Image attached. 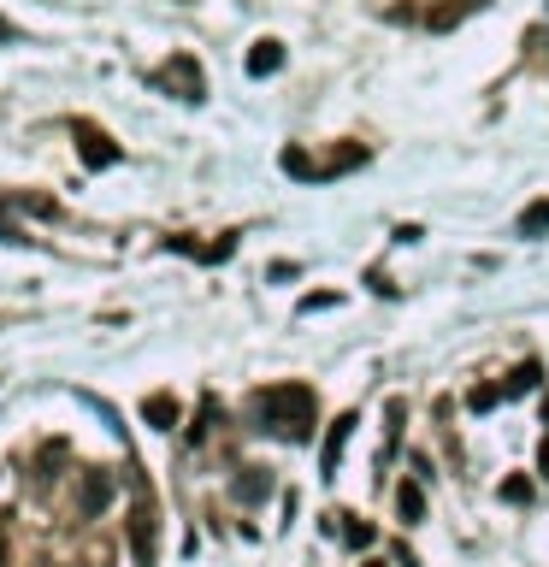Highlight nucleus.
Masks as SVG:
<instances>
[{"label":"nucleus","instance_id":"obj_1","mask_svg":"<svg viewBox=\"0 0 549 567\" xmlns=\"http://www.w3.org/2000/svg\"><path fill=\"white\" fill-rule=\"evenodd\" d=\"M254 414H260V432H278L290 443L313 438V420H319V396L307 384H266L254 396Z\"/></svg>","mask_w":549,"mask_h":567},{"label":"nucleus","instance_id":"obj_2","mask_svg":"<svg viewBox=\"0 0 549 567\" xmlns=\"http://www.w3.org/2000/svg\"><path fill=\"white\" fill-rule=\"evenodd\" d=\"M355 166H366V148H361V142H343L331 160H307L302 148H284V172H290V178H313V184L343 178V172H355Z\"/></svg>","mask_w":549,"mask_h":567},{"label":"nucleus","instance_id":"obj_3","mask_svg":"<svg viewBox=\"0 0 549 567\" xmlns=\"http://www.w3.org/2000/svg\"><path fill=\"white\" fill-rule=\"evenodd\" d=\"M130 556H136V567H154V556H160V514H154V497L142 479H136V508H130Z\"/></svg>","mask_w":549,"mask_h":567},{"label":"nucleus","instance_id":"obj_4","mask_svg":"<svg viewBox=\"0 0 549 567\" xmlns=\"http://www.w3.org/2000/svg\"><path fill=\"white\" fill-rule=\"evenodd\" d=\"M71 142H77V154H83V166H89V172H107V166H119V160H124V148L95 125V119H77V125H71Z\"/></svg>","mask_w":549,"mask_h":567},{"label":"nucleus","instance_id":"obj_5","mask_svg":"<svg viewBox=\"0 0 549 567\" xmlns=\"http://www.w3.org/2000/svg\"><path fill=\"white\" fill-rule=\"evenodd\" d=\"M154 83L160 89H172L178 101H207V83H201V65L189 60V54H172V60L154 71Z\"/></svg>","mask_w":549,"mask_h":567},{"label":"nucleus","instance_id":"obj_6","mask_svg":"<svg viewBox=\"0 0 549 567\" xmlns=\"http://www.w3.org/2000/svg\"><path fill=\"white\" fill-rule=\"evenodd\" d=\"M355 426H361L355 414H337V420H331V432H325V443H319V479H337V467H343V443H349Z\"/></svg>","mask_w":549,"mask_h":567},{"label":"nucleus","instance_id":"obj_7","mask_svg":"<svg viewBox=\"0 0 549 567\" xmlns=\"http://www.w3.org/2000/svg\"><path fill=\"white\" fill-rule=\"evenodd\" d=\"M107 503H113V473H89V479H83V491H77V514H83V520H95Z\"/></svg>","mask_w":549,"mask_h":567},{"label":"nucleus","instance_id":"obj_8","mask_svg":"<svg viewBox=\"0 0 549 567\" xmlns=\"http://www.w3.org/2000/svg\"><path fill=\"white\" fill-rule=\"evenodd\" d=\"M231 497H237V503H266V497H272V473H260V467H243V473L231 479Z\"/></svg>","mask_w":549,"mask_h":567},{"label":"nucleus","instance_id":"obj_9","mask_svg":"<svg viewBox=\"0 0 549 567\" xmlns=\"http://www.w3.org/2000/svg\"><path fill=\"white\" fill-rule=\"evenodd\" d=\"M479 6H485V0H443V6H431L426 12V24L431 30H455V24H461L467 12H479Z\"/></svg>","mask_w":549,"mask_h":567},{"label":"nucleus","instance_id":"obj_10","mask_svg":"<svg viewBox=\"0 0 549 567\" xmlns=\"http://www.w3.org/2000/svg\"><path fill=\"white\" fill-rule=\"evenodd\" d=\"M142 420H148V426H160V432H172V426H178V402H172L166 390H154V396L142 402Z\"/></svg>","mask_w":549,"mask_h":567},{"label":"nucleus","instance_id":"obj_11","mask_svg":"<svg viewBox=\"0 0 549 567\" xmlns=\"http://www.w3.org/2000/svg\"><path fill=\"white\" fill-rule=\"evenodd\" d=\"M396 514H402L408 526H414V520H426V491H420L414 479H408V485H396Z\"/></svg>","mask_w":549,"mask_h":567},{"label":"nucleus","instance_id":"obj_12","mask_svg":"<svg viewBox=\"0 0 549 567\" xmlns=\"http://www.w3.org/2000/svg\"><path fill=\"white\" fill-rule=\"evenodd\" d=\"M284 65V48L278 42H254V54H248V77H272Z\"/></svg>","mask_w":549,"mask_h":567},{"label":"nucleus","instance_id":"obj_13","mask_svg":"<svg viewBox=\"0 0 549 567\" xmlns=\"http://www.w3.org/2000/svg\"><path fill=\"white\" fill-rule=\"evenodd\" d=\"M544 231H549V195L544 201H532V207L514 219V237H544Z\"/></svg>","mask_w":549,"mask_h":567},{"label":"nucleus","instance_id":"obj_14","mask_svg":"<svg viewBox=\"0 0 549 567\" xmlns=\"http://www.w3.org/2000/svg\"><path fill=\"white\" fill-rule=\"evenodd\" d=\"M538 378H544V367H538V361H520V367H514V378L502 384V396H526V390H538Z\"/></svg>","mask_w":549,"mask_h":567},{"label":"nucleus","instance_id":"obj_15","mask_svg":"<svg viewBox=\"0 0 549 567\" xmlns=\"http://www.w3.org/2000/svg\"><path fill=\"white\" fill-rule=\"evenodd\" d=\"M496 402H502V384H479V390L467 396V408H473V414H490Z\"/></svg>","mask_w":549,"mask_h":567},{"label":"nucleus","instance_id":"obj_16","mask_svg":"<svg viewBox=\"0 0 549 567\" xmlns=\"http://www.w3.org/2000/svg\"><path fill=\"white\" fill-rule=\"evenodd\" d=\"M213 420H219V402H213V396H201V420L189 426V443H201V438H207V426H213Z\"/></svg>","mask_w":549,"mask_h":567},{"label":"nucleus","instance_id":"obj_17","mask_svg":"<svg viewBox=\"0 0 549 567\" xmlns=\"http://www.w3.org/2000/svg\"><path fill=\"white\" fill-rule=\"evenodd\" d=\"M343 520H349V514H343ZM343 538H349V544H372V538H378V532H372V526H366V520H349V526H343Z\"/></svg>","mask_w":549,"mask_h":567},{"label":"nucleus","instance_id":"obj_18","mask_svg":"<svg viewBox=\"0 0 549 567\" xmlns=\"http://www.w3.org/2000/svg\"><path fill=\"white\" fill-rule=\"evenodd\" d=\"M502 497H508V503H532V485H526V479H508Z\"/></svg>","mask_w":549,"mask_h":567},{"label":"nucleus","instance_id":"obj_19","mask_svg":"<svg viewBox=\"0 0 549 567\" xmlns=\"http://www.w3.org/2000/svg\"><path fill=\"white\" fill-rule=\"evenodd\" d=\"M6 42H18V30H12V24L0 18V48H6Z\"/></svg>","mask_w":549,"mask_h":567},{"label":"nucleus","instance_id":"obj_20","mask_svg":"<svg viewBox=\"0 0 549 567\" xmlns=\"http://www.w3.org/2000/svg\"><path fill=\"white\" fill-rule=\"evenodd\" d=\"M538 473L549 479V438H544V449H538Z\"/></svg>","mask_w":549,"mask_h":567},{"label":"nucleus","instance_id":"obj_21","mask_svg":"<svg viewBox=\"0 0 549 567\" xmlns=\"http://www.w3.org/2000/svg\"><path fill=\"white\" fill-rule=\"evenodd\" d=\"M0 567H6V532H0Z\"/></svg>","mask_w":549,"mask_h":567},{"label":"nucleus","instance_id":"obj_22","mask_svg":"<svg viewBox=\"0 0 549 567\" xmlns=\"http://www.w3.org/2000/svg\"><path fill=\"white\" fill-rule=\"evenodd\" d=\"M544 426H549V396H544Z\"/></svg>","mask_w":549,"mask_h":567},{"label":"nucleus","instance_id":"obj_23","mask_svg":"<svg viewBox=\"0 0 549 567\" xmlns=\"http://www.w3.org/2000/svg\"><path fill=\"white\" fill-rule=\"evenodd\" d=\"M366 567H384V562H366Z\"/></svg>","mask_w":549,"mask_h":567}]
</instances>
